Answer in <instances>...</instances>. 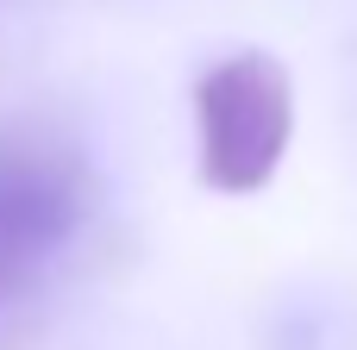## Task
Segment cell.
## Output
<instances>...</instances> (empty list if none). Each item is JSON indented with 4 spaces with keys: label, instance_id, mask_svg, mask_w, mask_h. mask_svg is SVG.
Returning <instances> with one entry per match:
<instances>
[{
    "label": "cell",
    "instance_id": "obj_1",
    "mask_svg": "<svg viewBox=\"0 0 357 350\" xmlns=\"http://www.w3.org/2000/svg\"><path fill=\"white\" fill-rule=\"evenodd\" d=\"M195 125H201V182L213 194H264L295 138V81L270 50L220 56L195 81Z\"/></svg>",
    "mask_w": 357,
    "mask_h": 350
}]
</instances>
